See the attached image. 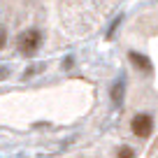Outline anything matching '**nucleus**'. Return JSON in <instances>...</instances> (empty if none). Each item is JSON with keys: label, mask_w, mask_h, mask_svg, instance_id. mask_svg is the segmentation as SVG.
I'll use <instances>...</instances> for the list:
<instances>
[{"label": "nucleus", "mask_w": 158, "mask_h": 158, "mask_svg": "<svg viewBox=\"0 0 158 158\" xmlns=\"http://www.w3.org/2000/svg\"><path fill=\"white\" fill-rule=\"evenodd\" d=\"M7 77V68H0V79H5Z\"/></svg>", "instance_id": "obj_8"}, {"label": "nucleus", "mask_w": 158, "mask_h": 158, "mask_svg": "<svg viewBox=\"0 0 158 158\" xmlns=\"http://www.w3.org/2000/svg\"><path fill=\"white\" fill-rule=\"evenodd\" d=\"M42 70H44V65H33V68H28V72H26V74H23V77H26V79H28V77H33V74H37V72H42Z\"/></svg>", "instance_id": "obj_7"}, {"label": "nucleus", "mask_w": 158, "mask_h": 158, "mask_svg": "<svg viewBox=\"0 0 158 158\" xmlns=\"http://www.w3.org/2000/svg\"><path fill=\"white\" fill-rule=\"evenodd\" d=\"M40 47H42V33L37 28H28L19 33V37H16V51L21 56H35Z\"/></svg>", "instance_id": "obj_1"}, {"label": "nucleus", "mask_w": 158, "mask_h": 158, "mask_svg": "<svg viewBox=\"0 0 158 158\" xmlns=\"http://www.w3.org/2000/svg\"><path fill=\"white\" fill-rule=\"evenodd\" d=\"M128 60H130V63H133L135 68L139 70V72H144V74H151L153 65H151V60H149L144 54H139V51H130V54H128Z\"/></svg>", "instance_id": "obj_3"}, {"label": "nucleus", "mask_w": 158, "mask_h": 158, "mask_svg": "<svg viewBox=\"0 0 158 158\" xmlns=\"http://www.w3.org/2000/svg\"><path fill=\"white\" fill-rule=\"evenodd\" d=\"M116 158H137V153H135V149H133V147L123 144V147L116 151Z\"/></svg>", "instance_id": "obj_5"}, {"label": "nucleus", "mask_w": 158, "mask_h": 158, "mask_svg": "<svg viewBox=\"0 0 158 158\" xmlns=\"http://www.w3.org/2000/svg\"><path fill=\"white\" fill-rule=\"evenodd\" d=\"M7 47V28L5 26H0V51Z\"/></svg>", "instance_id": "obj_6"}, {"label": "nucleus", "mask_w": 158, "mask_h": 158, "mask_svg": "<svg viewBox=\"0 0 158 158\" xmlns=\"http://www.w3.org/2000/svg\"><path fill=\"white\" fill-rule=\"evenodd\" d=\"M130 130H133V135H135V137H139V139L151 137V133H153V118H151V114H144V112L135 114L133 121H130Z\"/></svg>", "instance_id": "obj_2"}, {"label": "nucleus", "mask_w": 158, "mask_h": 158, "mask_svg": "<svg viewBox=\"0 0 158 158\" xmlns=\"http://www.w3.org/2000/svg\"><path fill=\"white\" fill-rule=\"evenodd\" d=\"M123 93H126V84H123V81H116V84L112 86V91H109V95H112V102H114V105H121V100H123Z\"/></svg>", "instance_id": "obj_4"}]
</instances>
